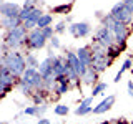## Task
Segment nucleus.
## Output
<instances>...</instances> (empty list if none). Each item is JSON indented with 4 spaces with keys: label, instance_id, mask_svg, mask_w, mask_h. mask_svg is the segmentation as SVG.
Returning <instances> with one entry per match:
<instances>
[{
    "label": "nucleus",
    "instance_id": "1",
    "mask_svg": "<svg viewBox=\"0 0 133 124\" xmlns=\"http://www.w3.org/2000/svg\"><path fill=\"white\" fill-rule=\"evenodd\" d=\"M2 65L7 66L17 78H20L25 73V69L28 68L27 60H25V56L18 51V50H10L7 55H3L2 56Z\"/></svg>",
    "mask_w": 133,
    "mask_h": 124
},
{
    "label": "nucleus",
    "instance_id": "2",
    "mask_svg": "<svg viewBox=\"0 0 133 124\" xmlns=\"http://www.w3.org/2000/svg\"><path fill=\"white\" fill-rule=\"evenodd\" d=\"M27 36H28V30L22 23V25H18V27H15L14 30L7 32L3 43L10 50H18L20 47H25V45H27Z\"/></svg>",
    "mask_w": 133,
    "mask_h": 124
},
{
    "label": "nucleus",
    "instance_id": "3",
    "mask_svg": "<svg viewBox=\"0 0 133 124\" xmlns=\"http://www.w3.org/2000/svg\"><path fill=\"white\" fill-rule=\"evenodd\" d=\"M110 13L113 15V18H115V20H118V22H122V23H125V25L131 23V20H133V12H131L127 5H125L123 0L116 2L115 5L111 7Z\"/></svg>",
    "mask_w": 133,
    "mask_h": 124
},
{
    "label": "nucleus",
    "instance_id": "4",
    "mask_svg": "<svg viewBox=\"0 0 133 124\" xmlns=\"http://www.w3.org/2000/svg\"><path fill=\"white\" fill-rule=\"evenodd\" d=\"M20 78H22V80L27 83V84H30L35 91L45 88L43 76H42V73L38 71V68H27V69H25V73H23Z\"/></svg>",
    "mask_w": 133,
    "mask_h": 124
},
{
    "label": "nucleus",
    "instance_id": "5",
    "mask_svg": "<svg viewBox=\"0 0 133 124\" xmlns=\"http://www.w3.org/2000/svg\"><path fill=\"white\" fill-rule=\"evenodd\" d=\"M17 81H18V78H17L7 66L2 65V68H0V93L5 96L8 91L17 84Z\"/></svg>",
    "mask_w": 133,
    "mask_h": 124
},
{
    "label": "nucleus",
    "instance_id": "6",
    "mask_svg": "<svg viewBox=\"0 0 133 124\" xmlns=\"http://www.w3.org/2000/svg\"><path fill=\"white\" fill-rule=\"evenodd\" d=\"M45 43H47V38H45L43 32H42V28H33V30L28 32V36H27V50H40L45 47Z\"/></svg>",
    "mask_w": 133,
    "mask_h": 124
},
{
    "label": "nucleus",
    "instance_id": "7",
    "mask_svg": "<svg viewBox=\"0 0 133 124\" xmlns=\"http://www.w3.org/2000/svg\"><path fill=\"white\" fill-rule=\"evenodd\" d=\"M93 41H97V43L103 45L105 48H110V47H113V45L116 43L113 32H111L108 27H103V25H102L100 28H97V32H95V40H93Z\"/></svg>",
    "mask_w": 133,
    "mask_h": 124
},
{
    "label": "nucleus",
    "instance_id": "8",
    "mask_svg": "<svg viewBox=\"0 0 133 124\" xmlns=\"http://www.w3.org/2000/svg\"><path fill=\"white\" fill-rule=\"evenodd\" d=\"M68 32L72 33L75 38H85L90 35L91 27L88 22H77V23H70L68 25Z\"/></svg>",
    "mask_w": 133,
    "mask_h": 124
},
{
    "label": "nucleus",
    "instance_id": "9",
    "mask_svg": "<svg viewBox=\"0 0 133 124\" xmlns=\"http://www.w3.org/2000/svg\"><path fill=\"white\" fill-rule=\"evenodd\" d=\"M111 32H113V35H115V41H116V45L123 47V45L127 43V38H128V28H127V25L116 20V23L113 25Z\"/></svg>",
    "mask_w": 133,
    "mask_h": 124
},
{
    "label": "nucleus",
    "instance_id": "10",
    "mask_svg": "<svg viewBox=\"0 0 133 124\" xmlns=\"http://www.w3.org/2000/svg\"><path fill=\"white\" fill-rule=\"evenodd\" d=\"M65 56H66V60H68L70 68H72L73 71H77L78 74H80V76H82V74L90 68V66H87V65H83V63H82L77 53H73V51H66V55H65Z\"/></svg>",
    "mask_w": 133,
    "mask_h": 124
},
{
    "label": "nucleus",
    "instance_id": "11",
    "mask_svg": "<svg viewBox=\"0 0 133 124\" xmlns=\"http://www.w3.org/2000/svg\"><path fill=\"white\" fill-rule=\"evenodd\" d=\"M115 101H116V96H115V94H108L105 99H102V101H100L98 104L93 107V111H91V113H93V114H103V113H107V111H110L111 107H113Z\"/></svg>",
    "mask_w": 133,
    "mask_h": 124
},
{
    "label": "nucleus",
    "instance_id": "12",
    "mask_svg": "<svg viewBox=\"0 0 133 124\" xmlns=\"http://www.w3.org/2000/svg\"><path fill=\"white\" fill-rule=\"evenodd\" d=\"M20 10H22V8L17 5V3H14V2H2V5H0V13H2V17L18 18Z\"/></svg>",
    "mask_w": 133,
    "mask_h": 124
},
{
    "label": "nucleus",
    "instance_id": "13",
    "mask_svg": "<svg viewBox=\"0 0 133 124\" xmlns=\"http://www.w3.org/2000/svg\"><path fill=\"white\" fill-rule=\"evenodd\" d=\"M68 69H70V65H68L66 56H55L53 58V73H55L57 76L66 74Z\"/></svg>",
    "mask_w": 133,
    "mask_h": 124
},
{
    "label": "nucleus",
    "instance_id": "14",
    "mask_svg": "<svg viewBox=\"0 0 133 124\" xmlns=\"http://www.w3.org/2000/svg\"><path fill=\"white\" fill-rule=\"evenodd\" d=\"M42 15H43V12H42V8H40V7H35V8L32 10L30 17H28V18H27V20L23 22V27L27 28L28 32H30V30H33V28H37V22L40 20V17H42Z\"/></svg>",
    "mask_w": 133,
    "mask_h": 124
},
{
    "label": "nucleus",
    "instance_id": "15",
    "mask_svg": "<svg viewBox=\"0 0 133 124\" xmlns=\"http://www.w3.org/2000/svg\"><path fill=\"white\" fill-rule=\"evenodd\" d=\"M77 55L80 58V61L87 66H91L93 63V53H91V47H82L77 50Z\"/></svg>",
    "mask_w": 133,
    "mask_h": 124
},
{
    "label": "nucleus",
    "instance_id": "16",
    "mask_svg": "<svg viewBox=\"0 0 133 124\" xmlns=\"http://www.w3.org/2000/svg\"><path fill=\"white\" fill-rule=\"evenodd\" d=\"M98 74H100V73H97V71H95V69L90 66V68L82 74V83H83V84H88V86H95V84L98 83Z\"/></svg>",
    "mask_w": 133,
    "mask_h": 124
},
{
    "label": "nucleus",
    "instance_id": "17",
    "mask_svg": "<svg viewBox=\"0 0 133 124\" xmlns=\"http://www.w3.org/2000/svg\"><path fill=\"white\" fill-rule=\"evenodd\" d=\"M18 25H22L20 18H12V17H2V27L5 28L7 32L14 30V28H15V27H18Z\"/></svg>",
    "mask_w": 133,
    "mask_h": 124
},
{
    "label": "nucleus",
    "instance_id": "18",
    "mask_svg": "<svg viewBox=\"0 0 133 124\" xmlns=\"http://www.w3.org/2000/svg\"><path fill=\"white\" fill-rule=\"evenodd\" d=\"M17 88H18L20 93L25 94V96H32V94L35 93V89H33L30 84H27V83H25L22 78H18V81H17Z\"/></svg>",
    "mask_w": 133,
    "mask_h": 124
},
{
    "label": "nucleus",
    "instance_id": "19",
    "mask_svg": "<svg viewBox=\"0 0 133 124\" xmlns=\"http://www.w3.org/2000/svg\"><path fill=\"white\" fill-rule=\"evenodd\" d=\"M53 22V17L50 15V13H43L40 17V20L37 22V28H45V27H50Z\"/></svg>",
    "mask_w": 133,
    "mask_h": 124
},
{
    "label": "nucleus",
    "instance_id": "20",
    "mask_svg": "<svg viewBox=\"0 0 133 124\" xmlns=\"http://www.w3.org/2000/svg\"><path fill=\"white\" fill-rule=\"evenodd\" d=\"M130 68H131V60H130V58H127V60L123 61L122 68H120V71L115 74V80H113V81H115V83H118V81H120V78L123 76V73H125V71H128Z\"/></svg>",
    "mask_w": 133,
    "mask_h": 124
},
{
    "label": "nucleus",
    "instance_id": "21",
    "mask_svg": "<svg viewBox=\"0 0 133 124\" xmlns=\"http://www.w3.org/2000/svg\"><path fill=\"white\" fill-rule=\"evenodd\" d=\"M25 60H27V66H28V68H38V66H40V61H38V58L35 56V53L28 51L27 55H25Z\"/></svg>",
    "mask_w": 133,
    "mask_h": 124
},
{
    "label": "nucleus",
    "instance_id": "22",
    "mask_svg": "<svg viewBox=\"0 0 133 124\" xmlns=\"http://www.w3.org/2000/svg\"><path fill=\"white\" fill-rule=\"evenodd\" d=\"M107 88H108L107 83H102V81L97 83V84H95L93 88H91V96L95 98V96H98V94H102L103 91H107Z\"/></svg>",
    "mask_w": 133,
    "mask_h": 124
},
{
    "label": "nucleus",
    "instance_id": "23",
    "mask_svg": "<svg viewBox=\"0 0 133 124\" xmlns=\"http://www.w3.org/2000/svg\"><path fill=\"white\" fill-rule=\"evenodd\" d=\"M53 113H55L57 116H66L70 113V107L66 104H57L55 107H53Z\"/></svg>",
    "mask_w": 133,
    "mask_h": 124
},
{
    "label": "nucleus",
    "instance_id": "24",
    "mask_svg": "<svg viewBox=\"0 0 133 124\" xmlns=\"http://www.w3.org/2000/svg\"><path fill=\"white\" fill-rule=\"evenodd\" d=\"M91 111H93V107H91V106L80 104V106L77 107V109H75V114H77V116H85V114H90Z\"/></svg>",
    "mask_w": 133,
    "mask_h": 124
},
{
    "label": "nucleus",
    "instance_id": "25",
    "mask_svg": "<svg viewBox=\"0 0 133 124\" xmlns=\"http://www.w3.org/2000/svg\"><path fill=\"white\" fill-rule=\"evenodd\" d=\"M32 10L33 8H28V7H22V10H20V15H18V18H20V22H25V20L30 17V13H32Z\"/></svg>",
    "mask_w": 133,
    "mask_h": 124
},
{
    "label": "nucleus",
    "instance_id": "26",
    "mask_svg": "<svg viewBox=\"0 0 133 124\" xmlns=\"http://www.w3.org/2000/svg\"><path fill=\"white\" fill-rule=\"evenodd\" d=\"M66 23H70V18H68V20H63V22H58L57 27H53V28H55V33H57V35H60V33H65V30H66Z\"/></svg>",
    "mask_w": 133,
    "mask_h": 124
},
{
    "label": "nucleus",
    "instance_id": "27",
    "mask_svg": "<svg viewBox=\"0 0 133 124\" xmlns=\"http://www.w3.org/2000/svg\"><path fill=\"white\" fill-rule=\"evenodd\" d=\"M42 32H43V35H45V38L50 40L53 36V33H55V28L50 25V27H45V28H42Z\"/></svg>",
    "mask_w": 133,
    "mask_h": 124
},
{
    "label": "nucleus",
    "instance_id": "28",
    "mask_svg": "<svg viewBox=\"0 0 133 124\" xmlns=\"http://www.w3.org/2000/svg\"><path fill=\"white\" fill-rule=\"evenodd\" d=\"M37 3H40V0H25V2H23V7H28V8H35V7H38Z\"/></svg>",
    "mask_w": 133,
    "mask_h": 124
},
{
    "label": "nucleus",
    "instance_id": "29",
    "mask_svg": "<svg viewBox=\"0 0 133 124\" xmlns=\"http://www.w3.org/2000/svg\"><path fill=\"white\" fill-rule=\"evenodd\" d=\"M50 45H52L53 48H60V38H58L57 35H53L52 38H50Z\"/></svg>",
    "mask_w": 133,
    "mask_h": 124
},
{
    "label": "nucleus",
    "instance_id": "30",
    "mask_svg": "<svg viewBox=\"0 0 133 124\" xmlns=\"http://www.w3.org/2000/svg\"><path fill=\"white\" fill-rule=\"evenodd\" d=\"M55 12H68L70 10V5H62V7H55L53 8Z\"/></svg>",
    "mask_w": 133,
    "mask_h": 124
},
{
    "label": "nucleus",
    "instance_id": "31",
    "mask_svg": "<svg viewBox=\"0 0 133 124\" xmlns=\"http://www.w3.org/2000/svg\"><path fill=\"white\" fill-rule=\"evenodd\" d=\"M91 103H93V96H90V98H85L83 101L80 103V104H85V106H90Z\"/></svg>",
    "mask_w": 133,
    "mask_h": 124
},
{
    "label": "nucleus",
    "instance_id": "32",
    "mask_svg": "<svg viewBox=\"0 0 133 124\" xmlns=\"http://www.w3.org/2000/svg\"><path fill=\"white\" fill-rule=\"evenodd\" d=\"M127 89H128V94L133 98V81H128V84H127Z\"/></svg>",
    "mask_w": 133,
    "mask_h": 124
},
{
    "label": "nucleus",
    "instance_id": "33",
    "mask_svg": "<svg viewBox=\"0 0 133 124\" xmlns=\"http://www.w3.org/2000/svg\"><path fill=\"white\" fill-rule=\"evenodd\" d=\"M123 2H125V5H127V7L133 12V0H123Z\"/></svg>",
    "mask_w": 133,
    "mask_h": 124
},
{
    "label": "nucleus",
    "instance_id": "34",
    "mask_svg": "<svg viewBox=\"0 0 133 124\" xmlns=\"http://www.w3.org/2000/svg\"><path fill=\"white\" fill-rule=\"evenodd\" d=\"M37 124H50V121H48V119H45V118H42Z\"/></svg>",
    "mask_w": 133,
    "mask_h": 124
}]
</instances>
